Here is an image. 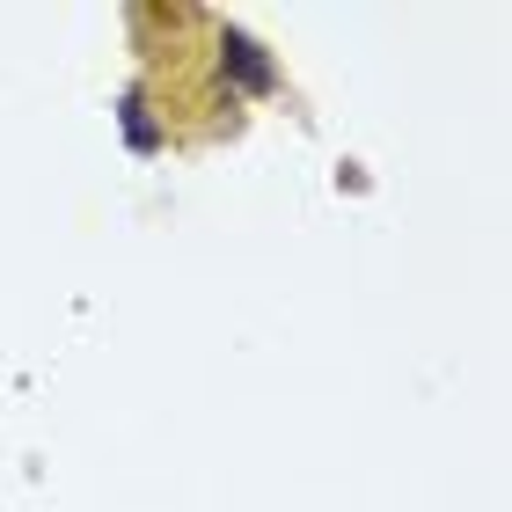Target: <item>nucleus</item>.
I'll return each instance as SVG.
<instances>
[{
  "label": "nucleus",
  "mask_w": 512,
  "mask_h": 512,
  "mask_svg": "<svg viewBox=\"0 0 512 512\" xmlns=\"http://www.w3.org/2000/svg\"><path fill=\"white\" fill-rule=\"evenodd\" d=\"M118 125H125V147H132V154H154V147H161V125L147 118V88H125Z\"/></svg>",
  "instance_id": "2"
},
{
  "label": "nucleus",
  "mask_w": 512,
  "mask_h": 512,
  "mask_svg": "<svg viewBox=\"0 0 512 512\" xmlns=\"http://www.w3.org/2000/svg\"><path fill=\"white\" fill-rule=\"evenodd\" d=\"M213 52H220V81H227V88H242V96H271V88H278V59H271L249 30H235V22L220 30Z\"/></svg>",
  "instance_id": "1"
}]
</instances>
